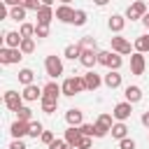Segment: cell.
Here are the masks:
<instances>
[{
	"instance_id": "obj_19",
	"label": "cell",
	"mask_w": 149,
	"mask_h": 149,
	"mask_svg": "<svg viewBox=\"0 0 149 149\" xmlns=\"http://www.w3.org/2000/svg\"><path fill=\"white\" fill-rule=\"evenodd\" d=\"M81 137H84V135H81V130H79L77 126H68V130H65V142H68V144H72V147L77 149V144H79Z\"/></svg>"
},
{
	"instance_id": "obj_12",
	"label": "cell",
	"mask_w": 149,
	"mask_h": 149,
	"mask_svg": "<svg viewBox=\"0 0 149 149\" xmlns=\"http://www.w3.org/2000/svg\"><path fill=\"white\" fill-rule=\"evenodd\" d=\"M28 130H30V123H28V121H19V119H16V121L9 126V133H12V137H14V140L26 137V135H28Z\"/></svg>"
},
{
	"instance_id": "obj_32",
	"label": "cell",
	"mask_w": 149,
	"mask_h": 149,
	"mask_svg": "<svg viewBox=\"0 0 149 149\" xmlns=\"http://www.w3.org/2000/svg\"><path fill=\"white\" fill-rule=\"evenodd\" d=\"M19 33H21V37H33L35 35V26L33 23H21V28H19Z\"/></svg>"
},
{
	"instance_id": "obj_5",
	"label": "cell",
	"mask_w": 149,
	"mask_h": 149,
	"mask_svg": "<svg viewBox=\"0 0 149 149\" xmlns=\"http://www.w3.org/2000/svg\"><path fill=\"white\" fill-rule=\"evenodd\" d=\"M2 102H5V107H7V109H12V112H19V109L23 107V95H21L19 91H5V95H2Z\"/></svg>"
},
{
	"instance_id": "obj_36",
	"label": "cell",
	"mask_w": 149,
	"mask_h": 149,
	"mask_svg": "<svg viewBox=\"0 0 149 149\" xmlns=\"http://www.w3.org/2000/svg\"><path fill=\"white\" fill-rule=\"evenodd\" d=\"M35 37H49V26H37L35 23Z\"/></svg>"
},
{
	"instance_id": "obj_48",
	"label": "cell",
	"mask_w": 149,
	"mask_h": 149,
	"mask_svg": "<svg viewBox=\"0 0 149 149\" xmlns=\"http://www.w3.org/2000/svg\"><path fill=\"white\" fill-rule=\"evenodd\" d=\"M70 2H72V0H61V5H70Z\"/></svg>"
},
{
	"instance_id": "obj_29",
	"label": "cell",
	"mask_w": 149,
	"mask_h": 149,
	"mask_svg": "<svg viewBox=\"0 0 149 149\" xmlns=\"http://www.w3.org/2000/svg\"><path fill=\"white\" fill-rule=\"evenodd\" d=\"M19 49L23 51V56H26V54H33V51H35V40H33V37H23V42H21Z\"/></svg>"
},
{
	"instance_id": "obj_7",
	"label": "cell",
	"mask_w": 149,
	"mask_h": 149,
	"mask_svg": "<svg viewBox=\"0 0 149 149\" xmlns=\"http://www.w3.org/2000/svg\"><path fill=\"white\" fill-rule=\"evenodd\" d=\"M130 114H133V102H128V100L116 102V105H114V109H112V116H114L116 121H128V119H130Z\"/></svg>"
},
{
	"instance_id": "obj_16",
	"label": "cell",
	"mask_w": 149,
	"mask_h": 149,
	"mask_svg": "<svg viewBox=\"0 0 149 149\" xmlns=\"http://www.w3.org/2000/svg\"><path fill=\"white\" fill-rule=\"evenodd\" d=\"M65 121H68V126H77V128H79V126L84 123V112H81V109H74V107L68 109V112H65Z\"/></svg>"
},
{
	"instance_id": "obj_46",
	"label": "cell",
	"mask_w": 149,
	"mask_h": 149,
	"mask_svg": "<svg viewBox=\"0 0 149 149\" xmlns=\"http://www.w3.org/2000/svg\"><path fill=\"white\" fill-rule=\"evenodd\" d=\"M142 23H144V26L149 28V14H144V19H142Z\"/></svg>"
},
{
	"instance_id": "obj_13",
	"label": "cell",
	"mask_w": 149,
	"mask_h": 149,
	"mask_svg": "<svg viewBox=\"0 0 149 149\" xmlns=\"http://www.w3.org/2000/svg\"><path fill=\"white\" fill-rule=\"evenodd\" d=\"M74 12L77 9H72L70 5H61V7H56V19L63 21V23H72L74 21Z\"/></svg>"
},
{
	"instance_id": "obj_18",
	"label": "cell",
	"mask_w": 149,
	"mask_h": 149,
	"mask_svg": "<svg viewBox=\"0 0 149 149\" xmlns=\"http://www.w3.org/2000/svg\"><path fill=\"white\" fill-rule=\"evenodd\" d=\"M102 84H105L107 88H119V86H121V74H119V70H109V72L102 77Z\"/></svg>"
},
{
	"instance_id": "obj_23",
	"label": "cell",
	"mask_w": 149,
	"mask_h": 149,
	"mask_svg": "<svg viewBox=\"0 0 149 149\" xmlns=\"http://www.w3.org/2000/svg\"><path fill=\"white\" fill-rule=\"evenodd\" d=\"M81 51H84V49H81V44L77 42V44H68L65 51H63V56L70 58V61H74V58H81Z\"/></svg>"
},
{
	"instance_id": "obj_10",
	"label": "cell",
	"mask_w": 149,
	"mask_h": 149,
	"mask_svg": "<svg viewBox=\"0 0 149 149\" xmlns=\"http://www.w3.org/2000/svg\"><path fill=\"white\" fill-rule=\"evenodd\" d=\"M144 68H147V63H144V54L133 51V54H130V72H133V74H142Z\"/></svg>"
},
{
	"instance_id": "obj_1",
	"label": "cell",
	"mask_w": 149,
	"mask_h": 149,
	"mask_svg": "<svg viewBox=\"0 0 149 149\" xmlns=\"http://www.w3.org/2000/svg\"><path fill=\"white\" fill-rule=\"evenodd\" d=\"M61 95H63V88H61L56 81H49V84L44 86V93H42V100H40V105H42V112H47V114H54V112H56V107H58V100H61Z\"/></svg>"
},
{
	"instance_id": "obj_41",
	"label": "cell",
	"mask_w": 149,
	"mask_h": 149,
	"mask_svg": "<svg viewBox=\"0 0 149 149\" xmlns=\"http://www.w3.org/2000/svg\"><path fill=\"white\" fill-rule=\"evenodd\" d=\"M65 147H68V142H65V137H63V140H58V137H56V140H54V142L49 144V149H65Z\"/></svg>"
},
{
	"instance_id": "obj_27",
	"label": "cell",
	"mask_w": 149,
	"mask_h": 149,
	"mask_svg": "<svg viewBox=\"0 0 149 149\" xmlns=\"http://www.w3.org/2000/svg\"><path fill=\"white\" fill-rule=\"evenodd\" d=\"M133 49H135V51H140V54H147V51H149V35H140V37L135 40Z\"/></svg>"
},
{
	"instance_id": "obj_33",
	"label": "cell",
	"mask_w": 149,
	"mask_h": 149,
	"mask_svg": "<svg viewBox=\"0 0 149 149\" xmlns=\"http://www.w3.org/2000/svg\"><path fill=\"white\" fill-rule=\"evenodd\" d=\"M79 44H81V49H95V51H98V44H95L93 35H86V37H81V40H79Z\"/></svg>"
},
{
	"instance_id": "obj_22",
	"label": "cell",
	"mask_w": 149,
	"mask_h": 149,
	"mask_svg": "<svg viewBox=\"0 0 149 149\" xmlns=\"http://www.w3.org/2000/svg\"><path fill=\"white\" fill-rule=\"evenodd\" d=\"M123 95H126V100H128V102H133V105H135V102H140V100H142V88H140V86H135V84H133V86H126Z\"/></svg>"
},
{
	"instance_id": "obj_3",
	"label": "cell",
	"mask_w": 149,
	"mask_h": 149,
	"mask_svg": "<svg viewBox=\"0 0 149 149\" xmlns=\"http://www.w3.org/2000/svg\"><path fill=\"white\" fill-rule=\"evenodd\" d=\"M98 63L105 65V68H109V70H119L123 65V58L116 51H98Z\"/></svg>"
},
{
	"instance_id": "obj_6",
	"label": "cell",
	"mask_w": 149,
	"mask_h": 149,
	"mask_svg": "<svg viewBox=\"0 0 149 149\" xmlns=\"http://www.w3.org/2000/svg\"><path fill=\"white\" fill-rule=\"evenodd\" d=\"M23 58V51L21 49H9V47H2L0 49V63L2 65H14Z\"/></svg>"
},
{
	"instance_id": "obj_25",
	"label": "cell",
	"mask_w": 149,
	"mask_h": 149,
	"mask_svg": "<svg viewBox=\"0 0 149 149\" xmlns=\"http://www.w3.org/2000/svg\"><path fill=\"white\" fill-rule=\"evenodd\" d=\"M26 12H28V9H26L23 5L9 7V19H12V21H21V23H26V21H23V19H26Z\"/></svg>"
},
{
	"instance_id": "obj_39",
	"label": "cell",
	"mask_w": 149,
	"mask_h": 149,
	"mask_svg": "<svg viewBox=\"0 0 149 149\" xmlns=\"http://www.w3.org/2000/svg\"><path fill=\"white\" fill-rule=\"evenodd\" d=\"M40 140H42V142H44V144H47V147H49V144H51V142H54V140H56V137H54V133H51V130H44V133H42V137H40Z\"/></svg>"
},
{
	"instance_id": "obj_30",
	"label": "cell",
	"mask_w": 149,
	"mask_h": 149,
	"mask_svg": "<svg viewBox=\"0 0 149 149\" xmlns=\"http://www.w3.org/2000/svg\"><path fill=\"white\" fill-rule=\"evenodd\" d=\"M42 133H44V126H42L40 121H30V130H28V135H30V137H42Z\"/></svg>"
},
{
	"instance_id": "obj_45",
	"label": "cell",
	"mask_w": 149,
	"mask_h": 149,
	"mask_svg": "<svg viewBox=\"0 0 149 149\" xmlns=\"http://www.w3.org/2000/svg\"><path fill=\"white\" fill-rule=\"evenodd\" d=\"M93 2H95V5H98V7H105V5H107V2H109V0H93Z\"/></svg>"
},
{
	"instance_id": "obj_17",
	"label": "cell",
	"mask_w": 149,
	"mask_h": 149,
	"mask_svg": "<svg viewBox=\"0 0 149 149\" xmlns=\"http://www.w3.org/2000/svg\"><path fill=\"white\" fill-rule=\"evenodd\" d=\"M21 42H23V37H21L19 30H9V33H5V47H9V49H19Z\"/></svg>"
},
{
	"instance_id": "obj_26",
	"label": "cell",
	"mask_w": 149,
	"mask_h": 149,
	"mask_svg": "<svg viewBox=\"0 0 149 149\" xmlns=\"http://www.w3.org/2000/svg\"><path fill=\"white\" fill-rule=\"evenodd\" d=\"M19 81H21L23 86H30V84H35V72H33L30 68H23V70H19Z\"/></svg>"
},
{
	"instance_id": "obj_40",
	"label": "cell",
	"mask_w": 149,
	"mask_h": 149,
	"mask_svg": "<svg viewBox=\"0 0 149 149\" xmlns=\"http://www.w3.org/2000/svg\"><path fill=\"white\" fill-rule=\"evenodd\" d=\"M91 144H93V142H91V137H88V135H84V137L79 140V144H77V149H91Z\"/></svg>"
},
{
	"instance_id": "obj_4",
	"label": "cell",
	"mask_w": 149,
	"mask_h": 149,
	"mask_svg": "<svg viewBox=\"0 0 149 149\" xmlns=\"http://www.w3.org/2000/svg\"><path fill=\"white\" fill-rule=\"evenodd\" d=\"M44 70H47V74L51 77V79H56V77H61L63 74V61L58 58V56H47L44 58Z\"/></svg>"
},
{
	"instance_id": "obj_31",
	"label": "cell",
	"mask_w": 149,
	"mask_h": 149,
	"mask_svg": "<svg viewBox=\"0 0 149 149\" xmlns=\"http://www.w3.org/2000/svg\"><path fill=\"white\" fill-rule=\"evenodd\" d=\"M16 119H19V121H28V123H30V121H33V109H30V107H21V109L16 112Z\"/></svg>"
},
{
	"instance_id": "obj_24",
	"label": "cell",
	"mask_w": 149,
	"mask_h": 149,
	"mask_svg": "<svg viewBox=\"0 0 149 149\" xmlns=\"http://www.w3.org/2000/svg\"><path fill=\"white\" fill-rule=\"evenodd\" d=\"M112 137H116V140L128 137V126H126V121H116V123L112 126Z\"/></svg>"
},
{
	"instance_id": "obj_38",
	"label": "cell",
	"mask_w": 149,
	"mask_h": 149,
	"mask_svg": "<svg viewBox=\"0 0 149 149\" xmlns=\"http://www.w3.org/2000/svg\"><path fill=\"white\" fill-rule=\"evenodd\" d=\"M119 149H135V140H130V137L119 140Z\"/></svg>"
},
{
	"instance_id": "obj_37",
	"label": "cell",
	"mask_w": 149,
	"mask_h": 149,
	"mask_svg": "<svg viewBox=\"0 0 149 149\" xmlns=\"http://www.w3.org/2000/svg\"><path fill=\"white\" fill-rule=\"evenodd\" d=\"M79 130H81V135H88V137H93V130H95V126H93V123H81V126H79Z\"/></svg>"
},
{
	"instance_id": "obj_20",
	"label": "cell",
	"mask_w": 149,
	"mask_h": 149,
	"mask_svg": "<svg viewBox=\"0 0 149 149\" xmlns=\"http://www.w3.org/2000/svg\"><path fill=\"white\" fill-rule=\"evenodd\" d=\"M107 26H109L112 33H121V30L126 28V16H121V14H112L109 21H107Z\"/></svg>"
},
{
	"instance_id": "obj_43",
	"label": "cell",
	"mask_w": 149,
	"mask_h": 149,
	"mask_svg": "<svg viewBox=\"0 0 149 149\" xmlns=\"http://www.w3.org/2000/svg\"><path fill=\"white\" fill-rule=\"evenodd\" d=\"M140 121H142V126H144V128H149V112H142Z\"/></svg>"
},
{
	"instance_id": "obj_47",
	"label": "cell",
	"mask_w": 149,
	"mask_h": 149,
	"mask_svg": "<svg viewBox=\"0 0 149 149\" xmlns=\"http://www.w3.org/2000/svg\"><path fill=\"white\" fill-rule=\"evenodd\" d=\"M42 5H47V7H51V5H54V0H42Z\"/></svg>"
},
{
	"instance_id": "obj_35",
	"label": "cell",
	"mask_w": 149,
	"mask_h": 149,
	"mask_svg": "<svg viewBox=\"0 0 149 149\" xmlns=\"http://www.w3.org/2000/svg\"><path fill=\"white\" fill-rule=\"evenodd\" d=\"M21 5H23L26 9H33V12H37V9L42 7V0H21Z\"/></svg>"
},
{
	"instance_id": "obj_34",
	"label": "cell",
	"mask_w": 149,
	"mask_h": 149,
	"mask_svg": "<svg viewBox=\"0 0 149 149\" xmlns=\"http://www.w3.org/2000/svg\"><path fill=\"white\" fill-rule=\"evenodd\" d=\"M86 19H88V16H86V12H84V9H77V12H74V21H72V23H74V26H84V23H86Z\"/></svg>"
},
{
	"instance_id": "obj_8",
	"label": "cell",
	"mask_w": 149,
	"mask_h": 149,
	"mask_svg": "<svg viewBox=\"0 0 149 149\" xmlns=\"http://www.w3.org/2000/svg\"><path fill=\"white\" fill-rule=\"evenodd\" d=\"M144 14H147V5H144L142 0H135V2L128 5V9H126V19H130V21L144 19Z\"/></svg>"
},
{
	"instance_id": "obj_2",
	"label": "cell",
	"mask_w": 149,
	"mask_h": 149,
	"mask_svg": "<svg viewBox=\"0 0 149 149\" xmlns=\"http://www.w3.org/2000/svg\"><path fill=\"white\" fill-rule=\"evenodd\" d=\"M61 88H63V95H77V93H81V91H88V88H86V79H84V74L68 77V79L61 84Z\"/></svg>"
},
{
	"instance_id": "obj_9",
	"label": "cell",
	"mask_w": 149,
	"mask_h": 149,
	"mask_svg": "<svg viewBox=\"0 0 149 149\" xmlns=\"http://www.w3.org/2000/svg\"><path fill=\"white\" fill-rule=\"evenodd\" d=\"M112 40V49L116 51V54H121V56H126V54H130L133 51V47H130V42L126 40V37H121V35H116V37H109Z\"/></svg>"
},
{
	"instance_id": "obj_44",
	"label": "cell",
	"mask_w": 149,
	"mask_h": 149,
	"mask_svg": "<svg viewBox=\"0 0 149 149\" xmlns=\"http://www.w3.org/2000/svg\"><path fill=\"white\" fill-rule=\"evenodd\" d=\"M2 5L5 7H16V5H21V0H2Z\"/></svg>"
},
{
	"instance_id": "obj_28",
	"label": "cell",
	"mask_w": 149,
	"mask_h": 149,
	"mask_svg": "<svg viewBox=\"0 0 149 149\" xmlns=\"http://www.w3.org/2000/svg\"><path fill=\"white\" fill-rule=\"evenodd\" d=\"M93 126H95V130H93V137H105V135H107V133L112 130V128H109L107 123H102L100 119H98V121H95Z\"/></svg>"
},
{
	"instance_id": "obj_21",
	"label": "cell",
	"mask_w": 149,
	"mask_h": 149,
	"mask_svg": "<svg viewBox=\"0 0 149 149\" xmlns=\"http://www.w3.org/2000/svg\"><path fill=\"white\" fill-rule=\"evenodd\" d=\"M84 79H86V88H88V91H95V88H100V84H102V77L95 74L93 70H88V72L84 74Z\"/></svg>"
},
{
	"instance_id": "obj_15",
	"label": "cell",
	"mask_w": 149,
	"mask_h": 149,
	"mask_svg": "<svg viewBox=\"0 0 149 149\" xmlns=\"http://www.w3.org/2000/svg\"><path fill=\"white\" fill-rule=\"evenodd\" d=\"M79 63H81L84 68L93 70V65L98 63V51H95V49H84V51H81V58H79Z\"/></svg>"
},
{
	"instance_id": "obj_42",
	"label": "cell",
	"mask_w": 149,
	"mask_h": 149,
	"mask_svg": "<svg viewBox=\"0 0 149 149\" xmlns=\"http://www.w3.org/2000/svg\"><path fill=\"white\" fill-rule=\"evenodd\" d=\"M9 149H28V147H26V142H23V140H12Z\"/></svg>"
},
{
	"instance_id": "obj_11",
	"label": "cell",
	"mask_w": 149,
	"mask_h": 149,
	"mask_svg": "<svg viewBox=\"0 0 149 149\" xmlns=\"http://www.w3.org/2000/svg\"><path fill=\"white\" fill-rule=\"evenodd\" d=\"M42 93H44V88H40L37 84H30V86H23V100L26 102H35V100H42Z\"/></svg>"
},
{
	"instance_id": "obj_14",
	"label": "cell",
	"mask_w": 149,
	"mask_h": 149,
	"mask_svg": "<svg viewBox=\"0 0 149 149\" xmlns=\"http://www.w3.org/2000/svg\"><path fill=\"white\" fill-rule=\"evenodd\" d=\"M35 14H37V26H49V23H51V19L56 16V14H54V9H51V7H47V5H42Z\"/></svg>"
}]
</instances>
